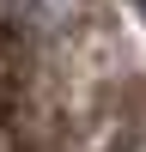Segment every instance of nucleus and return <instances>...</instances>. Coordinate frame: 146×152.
Here are the masks:
<instances>
[{
    "label": "nucleus",
    "instance_id": "f257e3e1",
    "mask_svg": "<svg viewBox=\"0 0 146 152\" xmlns=\"http://www.w3.org/2000/svg\"><path fill=\"white\" fill-rule=\"evenodd\" d=\"M140 6H146V0H140Z\"/></svg>",
    "mask_w": 146,
    "mask_h": 152
}]
</instances>
